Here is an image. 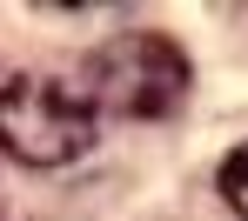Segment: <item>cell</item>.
<instances>
[{"instance_id":"1","label":"cell","mask_w":248,"mask_h":221,"mask_svg":"<svg viewBox=\"0 0 248 221\" xmlns=\"http://www.w3.org/2000/svg\"><path fill=\"white\" fill-rule=\"evenodd\" d=\"M87 101L108 121H168L188 101V54L155 27L114 34L87 60Z\"/></svg>"},{"instance_id":"2","label":"cell","mask_w":248,"mask_h":221,"mask_svg":"<svg viewBox=\"0 0 248 221\" xmlns=\"http://www.w3.org/2000/svg\"><path fill=\"white\" fill-rule=\"evenodd\" d=\"M94 101L87 88H67L54 74H14L0 88V147L20 168H67L94 147Z\"/></svg>"},{"instance_id":"3","label":"cell","mask_w":248,"mask_h":221,"mask_svg":"<svg viewBox=\"0 0 248 221\" xmlns=\"http://www.w3.org/2000/svg\"><path fill=\"white\" fill-rule=\"evenodd\" d=\"M221 201H228V208L248 221V141L228 154V161H221Z\"/></svg>"}]
</instances>
